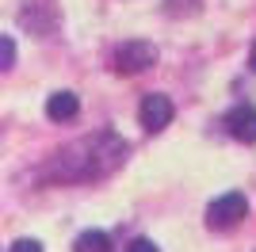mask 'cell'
<instances>
[{"mask_svg": "<svg viewBox=\"0 0 256 252\" xmlns=\"http://www.w3.org/2000/svg\"><path fill=\"white\" fill-rule=\"evenodd\" d=\"M76 111H80V96H73V92H54L46 100V115L54 122H69V118H76Z\"/></svg>", "mask_w": 256, "mask_h": 252, "instance_id": "5b68a950", "label": "cell"}, {"mask_svg": "<svg viewBox=\"0 0 256 252\" xmlns=\"http://www.w3.org/2000/svg\"><path fill=\"white\" fill-rule=\"evenodd\" d=\"M248 214V202L241 191H226V195H218V199L206 206V222H210V230H234V226H241Z\"/></svg>", "mask_w": 256, "mask_h": 252, "instance_id": "6da1fadb", "label": "cell"}, {"mask_svg": "<svg viewBox=\"0 0 256 252\" xmlns=\"http://www.w3.org/2000/svg\"><path fill=\"white\" fill-rule=\"evenodd\" d=\"M126 252H157V244L146 241V237H134V241L126 244Z\"/></svg>", "mask_w": 256, "mask_h": 252, "instance_id": "ba28073f", "label": "cell"}, {"mask_svg": "<svg viewBox=\"0 0 256 252\" xmlns=\"http://www.w3.org/2000/svg\"><path fill=\"white\" fill-rule=\"evenodd\" d=\"M226 130H230V138H237V142H256V107H248V104L234 107V111L226 115Z\"/></svg>", "mask_w": 256, "mask_h": 252, "instance_id": "277c9868", "label": "cell"}, {"mask_svg": "<svg viewBox=\"0 0 256 252\" xmlns=\"http://www.w3.org/2000/svg\"><path fill=\"white\" fill-rule=\"evenodd\" d=\"M142 126L150 130V134H157V130H164V126L172 122V100L160 92H150L146 100H142Z\"/></svg>", "mask_w": 256, "mask_h": 252, "instance_id": "3957f363", "label": "cell"}, {"mask_svg": "<svg viewBox=\"0 0 256 252\" xmlns=\"http://www.w3.org/2000/svg\"><path fill=\"white\" fill-rule=\"evenodd\" d=\"M12 62H16V38H12V34H0V73L12 69Z\"/></svg>", "mask_w": 256, "mask_h": 252, "instance_id": "52a82bcc", "label": "cell"}, {"mask_svg": "<svg viewBox=\"0 0 256 252\" xmlns=\"http://www.w3.org/2000/svg\"><path fill=\"white\" fill-rule=\"evenodd\" d=\"M73 252H111V233H104V230H84L80 237H76Z\"/></svg>", "mask_w": 256, "mask_h": 252, "instance_id": "8992f818", "label": "cell"}, {"mask_svg": "<svg viewBox=\"0 0 256 252\" xmlns=\"http://www.w3.org/2000/svg\"><path fill=\"white\" fill-rule=\"evenodd\" d=\"M12 252H42V244H38V241H31V237H23V241H16V244H12Z\"/></svg>", "mask_w": 256, "mask_h": 252, "instance_id": "9c48e42d", "label": "cell"}, {"mask_svg": "<svg viewBox=\"0 0 256 252\" xmlns=\"http://www.w3.org/2000/svg\"><path fill=\"white\" fill-rule=\"evenodd\" d=\"M248 65H252V73H256V42H252V58H248Z\"/></svg>", "mask_w": 256, "mask_h": 252, "instance_id": "30bf717a", "label": "cell"}, {"mask_svg": "<svg viewBox=\"0 0 256 252\" xmlns=\"http://www.w3.org/2000/svg\"><path fill=\"white\" fill-rule=\"evenodd\" d=\"M153 62H157V50H153V42H142V38L122 42V46L115 50V69L122 76L146 73V69H153Z\"/></svg>", "mask_w": 256, "mask_h": 252, "instance_id": "7a4b0ae2", "label": "cell"}]
</instances>
